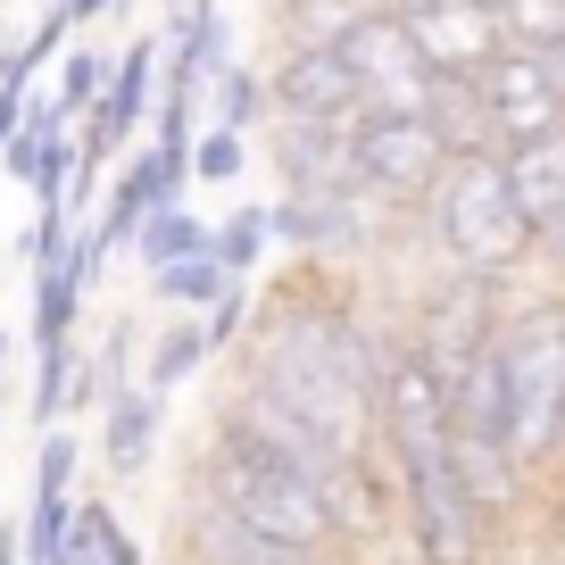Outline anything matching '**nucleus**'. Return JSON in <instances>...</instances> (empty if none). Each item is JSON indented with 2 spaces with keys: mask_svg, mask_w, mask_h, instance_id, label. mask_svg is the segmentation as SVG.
I'll return each instance as SVG.
<instances>
[{
  "mask_svg": "<svg viewBox=\"0 0 565 565\" xmlns=\"http://www.w3.org/2000/svg\"><path fill=\"white\" fill-rule=\"evenodd\" d=\"M441 167H449V141L433 134V117H358V175L374 192H391L399 209H416Z\"/></svg>",
  "mask_w": 565,
  "mask_h": 565,
  "instance_id": "9",
  "label": "nucleus"
},
{
  "mask_svg": "<svg viewBox=\"0 0 565 565\" xmlns=\"http://www.w3.org/2000/svg\"><path fill=\"white\" fill-rule=\"evenodd\" d=\"M209 125H242V134H266L275 125V100H266V67L233 51L225 67L209 75Z\"/></svg>",
  "mask_w": 565,
  "mask_h": 565,
  "instance_id": "16",
  "label": "nucleus"
},
{
  "mask_svg": "<svg viewBox=\"0 0 565 565\" xmlns=\"http://www.w3.org/2000/svg\"><path fill=\"white\" fill-rule=\"evenodd\" d=\"M141 282H150V300H159V308H183V317H209V308L233 291V275L216 266V249L175 258V266H159V275H141Z\"/></svg>",
  "mask_w": 565,
  "mask_h": 565,
  "instance_id": "20",
  "label": "nucleus"
},
{
  "mask_svg": "<svg viewBox=\"0 0 565 565\" xmlns=\"http://www.w3.org/2000/svg\"><path fill=\"white\" fill-rule=\"evenodd\" d=\"M249 308H258V282H233L225 300L209 308V341H216V358H233V350H242V333H249Z\"/></svg>",
  "mask_w": 565,
  "mask_h": 565,
  "instance_id": "25",
  "label": "nucleus"
},
{
  "mask_svg": "<svg viewBox=\"0 0 565 565\" xmlns=\"http://www.w3.org/2000/svg\"><path fill=\"white\" fill-rule=\"evenodd\" d=\"M266 249H275V200H242V209L216 216V266L233 282H258Z\"/></svg>",
  "mask_w": 565,
  "mask_h": 565,
  "instance_id": "19",
  "label": "nucleus"
},
{
  "mask_svg": "<svg viewBox=\"0 0 565 565\" xmlns=\"http://www.w3.org/2000/svg\"><path fill=\"white\" fill-rule=\"evenodd\" d=\"M58 9H67V18H75V34H84V25H100V18H117L125 0H58Z\"/></svg>",
  "mask_w": 565,
  "mask_h": 565,
  "instance_id": "27",
  "label": "nucleus"
},
{
  "mask_svg": "<svg viewBox=\"0 0 565 565\" xmlns=\"http://www.w3.org/2000/svg\"><path fill=\"white\" fill-rule=\"evenodd\" d=\"M258 67H266V100H275V117H291V125H358V117H366L341 42H266Z\"/></svg>",
  "mask_w": 565,
  "mask_h": 565,
  "instance_id": "5",
  "label": "nucleus"
},
{
  "mask_svg": "<svg viewBox=\"0 0 565 565\" xmlns=\"http://www.w3.org/2000/svg\"><path fill=\"white\" fill-rule=\"evenodd\" d=\"M200 249H216V225L192 209V200H167V209L141 216V233H134V249H125V258H134L141 275H159V266L200 258Z\"/></svg>",
  "mask_w": 565,
  "mask_h": 565,
  "instance_id": "14",
  "label": "nucleus"
},
{
  "mask_svg": "<svg viewBox=\"0 0 565 565\" xmlns=\"http://www.w3.org/2000/svg\"><path fill=\"white\" fill-rule=\"evenodd\" d=\"M25 108H34V92H18V84H0V150H9V141H18Z\"/></svg>",
  "mask_w": 565,
  "mask_h": 565,
  "instance_id": "26",
  "label": "nucleus"
},
{
  "mask_svg": "<svg viewBox=\"0 0 565 565\" xmlns=\"http://www.w3.org/2000/svg\"><path fill=\"white\" fill-rule=\"evenodd\" d=\"M209 358H216L209 317H183V308H175V317L150 333V350H141V383H150V391H183L200 366H209Z\"/></svg>",
  "mask_w": 565,
  "mask_h": 565,
  "instance_id": "15",
  "label": "nucleus"
},
{
  "mask_svg": "<svg viewBox=\"0 0 565 565\" xmlns=\"http://www.w3.org/2000/svg\"><path fill=\"white\" fill-rule=\"evenodd\" d=\"M341 58L358 75V108L366 117H424L433 100V58H424L416 25L391 18V9H366V18L341 34Z\"/></svg>",
  "mask_w": 565,
  "mask_h": 565,
  "instance_id": "4",
  "label": "nucleus"
},
{
  "mask_svg": "<svg viewBox=\"0 0 565 565\" xmlns=\"http://www.w3.org/2000/svg\"><path fill=\"white\" fill-rule=\"evenodd\" d=\"M159 433H167V391L125 383V391H108V399H100V458H108V475H117V482L150 475Z\"/></svg>",
  "mask_w": 565,
  "mask_h": 565,
  "instance_id": "12",
  "label": "nucleus"
},
{
  "mask_svg": "<svg viewBox=\"0 0 565 565\" xmlns=\"http://www.w3.org/2000/svg\"><path fill=\"white\" fill-rule=\"evenodd\" d=\"M258 159H266V175H275V192H291V200L341 192V183H358V125H291V117H275L258 134Z\"/></svg>",
  "mask_w": 565,
  "mask_h": 565,
  "instance_id": "8",
  "label": "nucleus"
},
{
  "mask_svg": "<svg viewBox=\"0 0 565 565\" xmlns=\"http://www.w3.org/2000/svg\"><path fill=\"white\" fill-rule=\"evenodd\" d=\"M0 366H9V333H0Z\"/></svg>",
  "mask_w": 565,
  "mask_h": 565,
  "instance_id": "30",
  "label": "nucleus"
},
{
  "mask_svg": "<svg viewBox=\"0 0 565 565\" xmlns=\"http://www.w3.org/2000/svg\"><path fill=\"white\" fill-rule=\"evenodd\" d=\"M475 84H482V108H491V150H515V141H541V134L565 125V92L548 84L541 51H515L508 42Z\"/></svg>",
  "mask_w": 565,
  "mask_h": 565,
  "instance_id": "7",
  "label": "nucleus"
},
{
  "mask_svg": "<svg viewBox=\"0 0 565 565\" xmlns=\"http://www.w3.org/2000/svg\"><path fill=\"white\" fill-rule=\"evenodd\" d=\"M75 466H84V441H75L67 424H51L42 458H34V491H75Z\"/></svg>",
  "mask_w": 565,
  "mask_h": 565,
  "instance_id": "24",
  "label": "nucleus"
},
{
  "mask_svg": "<svg viewBox=\"0 0 565 565\" xmlns=\"http://www.w3.org/2000/svg\"><path fill=\"white\" fill-rule=\"evenodd\" d=\"M159 84L175 92H209V75L233 58V18H225V0H167V18H159Z\"/></svg>",
  "mask_w": 565,
  "mask_h": 565,
  "instance_id": "11",
  "label": "nucleus"
},
{
  "mask_svg": "<svg viewBox=\"0 0 565 565\" xmlns=\"http://www.w3.org/2000/svg\"><path fill=\"white\" fill-rule=\"evenodd\" d=\"M407 25H416L433 75H482L499 51H508V25H499L491 0H424Z\"/></svg>",
  "mask_w": 565,
  "mask_h": 565,
  "instance_id": "10",
  "label": "nucleus"
},
{
  "mask_svg": "<svg viewBox=\"0 0 565 565\" xmlns=\"http://www.w3.org/2000/svg\"><path fill=\"white\" fill-rule=\"evenodd\" d=\"M433 134L449 150H491V108H482V84L475 75H433V100H424Z\"/></svg>",
  "mask_w": 565,
  "mask_h": 565,
  "instance_id": "17",
  "label": "nucleus"
},
{
  "mask_svg": "<svg viewBox=\"0 0 565 565\" xmlns=\"http://www.w3.org/2000/svg\"><path fill=\"white\" fill-rule=\"evenodd\" d=\"M366 9H391V18H416L424 0H366Z\"/></svg>",
  "mask_w": 565,
  "mask_h": 565,
  "instance_id": "29",
  "label": "nucleus"
},
{
  "mask_svg": "<svg viewBox=\"0 0 565 565\" xmlns=\"http://www.w3.org/2000/svg\"><path fill=\"white\" fill-rule=\"evenodd\" d=\"M249 141H258V134H242V125H200L192 183H242L249 175Z\"/></svg>",
  "mask_w": 565,
  "mask_h": 565,
  "instance_id": "21",
  "label": "nucleus"
},
{
  "mask_svg": "<svg viewBox=\"0 0 565 565\" xmlns=\"http://www.w3.org/2000/svg\"><path fill=\"white\" fill-rule=\"evenodd\" d=\"M100 92H108V51H92V42H67V51H58V84H51V100L67 108V117H84Z\"/></svg>",
  "mask_w": 565,
  "mask_h": 565,
  "instance_id": "22",
  "label": "nucleus"
},
{
  "mask_svg": "<svg viewBox=\"0 0 565 565\" xmlns=\"http://www.w3.org/2000/svg\"><path fill=\"white\" fill-rule=\"evenodd\" d=\"M491 9H499V0H491Z\"/></svg>",
  "mask_w": 565,
  "mask_h": 565,
  "instance_id": "33",
  "label": "nucleus"
},
{
  "mask_svg": "<svg viewBox=\"0 0 565 565\" xmlns=\"http://www.w3.org/2000/svg\"><path fill=\"white\" fill-rule=\"evenodd\" d=\"M183 491L216 499V508H233L242 524H258L266 541H291V548H350V532H341V508L324 482H308L300 466H282L275 449H258L249 433H233V424L209 416V433H200L192 449V482ZM358 557V548H350Z\"/></svg>",
  "mask_w": 565,
  "mask_h": 565,
  "instance_id": "3",
  "label": "nucleus"
},
{
  "mask_svg": "<svg viewBox=\"0 0 565 565\" xmlns=\"http://www.w3.org/2000/svg\"><path fill=\"white\" fill-rule=\"evenodd\" d=\"M0 51H9V34H0Z\"/></svg>",
  "mask_w": 565,
  "mask_h": 565,
  "instance_id": "32",
  "label": "nucleus"
},
{
  "mask_svg": "<svg viewBox=\"0 0 565 565\" xmlns=\"http://www.w3.org/2000/svg\"><path fill=\"white\" fill-rule=\"evenodd\" d=\"M508 159V183H515V209L532 216V233L557 225L565 216V125L541 141H515V150H499Z\"/></svg>",
  "mask_w": 565,
  "mask_h": 565,
  "instance_id": "13",
  "label": "nucleus"
},
{
  "mask_svg": "<svg viewBox=\"0 0 565 565\" xmlns=\"http://www.w3.org/2000/svg\"><path fill=\"white\" fill-rule=\"evenodd\" d=\"M499 399H508V441L541 482L565 466V282L524 275L499 308Z\"/></svg>",
  "mask_w": 565,
  "mask_h": 565,
  "instance_id": "2",
  "label": "nucleus"
},
{
  "mask_svg": "<svg viewBox=\"0 0 565 565\" xmlns=\"http://www.w3.org/2000/svg\"><path fill=\"white\" fill-rule=\"evenodd\" d=\"M499 25L515 51H548V42H565V0H499Z\"/></svg>",
  "mask_w": 565,
  "mask_h": 565,
  "instance_id": "23",
  "label": "nucleus"
},
{
  "mask_svg": "<svg viewBox=\"0 0 565 565\" xmlns=\"http://www.w3.org/2000/svg\"><path fill=\"white\" fill-rule=\"evenodd\" d=\"M407 258L466 266V275H491V282L532 275V216L515 209L499 150H449L433 192L407 209Z\"/></svg>",
  "mask_w": 565,
  "mask_h": 565,
  "instance_id": "1",
  "label": "nucleus"
},
{
  "mask_svg": "<svg viewBox=\"0 0 565 565\" xmlns=\"http://www.w3.org/2000/svg\"><path fill=\"white\" fill-rule=\"evenodd\" d=\"M58 565H141V541L117 524V508H108V499H75V524H67Z\"/></svg>",
  "mask_w": 565,
  "mask_h": 565,
  "instance_id": "18",
  "label": "nucleus"
},
{
  "mask_svg": "<svg viewBox=\"0 0 565 565\" xmlns=\"http://www.w3.org/2000/svg\"><path fill=\"white\" fill-rule=\"evenodd\" d=\"M557 491H565V466H557Z\"/></svg>",
  "mask_w": 565,
  "mask_h": 565,
  "instance_id": "31",
  "label": "nucleus"
},
{
  "mask_svg": "<svg viewBox=\"0 0 565 565\" xmlns=\"http://www.w3.org/2000/svg\"><path fill=\"white\" fill-rule=\"evenodd\" d=\"M175 565H358L350 548H291V541H266L258 524H242L233 508L183 491L175 499Z\"/></svg>",
  "mask_w": 565,
  "mask_h": 565,
  "instance_id": "6",
  "label": "nucleus"
},
{
  "mask_svg": "<svg viewBox=\"0 0 565 565\" xmlns=\"http://www.w3.org/2000/svg\"><path fill=\"white\" fill-rule=\"evenodd\" d=\"M541 58H548V84H557V92H565V42H548V51H541Z\"/></svg>",
  "mask_w": 565,
  "mask_h": 565,
  "instance_id": "28",
  "label": "nucleus"
}]
</instances>
